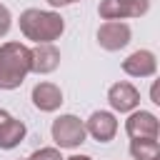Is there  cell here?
Segmentation results:
<instances>
[{
    "label": "cell",
    "instance_id": "2",
    "mask_svg": "<svg viewBox=\"0 0 160 160\" xmlns=\"http://www.w3.org/2000/svg\"><path fill=\"white\" fill-rule=\"evenodd\" d=\"M30 72V48L22 42L0 45V90H15Z\"/></svg>",
    "mask_w": 160,
    "mask_h": 160
},
{
    "label": "cell",
    "instance_id": "15",
    "mask_svg": "<svg viewBox=\"0 0 160 160\" xmlns=\"http://www.w3.org/2000/svg\"><path fill=\"white\" fill-rule=\"evenodd\" d=\"M10 25H12V18H10V10H8L5 5H0V38H2V35H8V30H10Z\"/></svg>",
    "mask_w": 160,
    "mask_h": 160
},
{
    "label": "cell",
    "instance_id": "12",
    "mask_svg": "<svg viewBox=\"0 0 160 160\" xmlns=\"http://www.w3.org/2000/svg\"><path fill=\"white\" fill-rule=\"evenodd\" d=\"M22 138H25V125H22L20 120H15V118H10V120L0 128V148H2V150L18 148V145L22 142Z\"/></svg>",
    "mask_w": 160,
    "mask_h": 160
},
{
    "label": "cell",
    "instance_id": "19",
    "mask_svg": "<svg viewBox=\"0 0 160 160\" xmlns=\"http://www.w3.org/2000/svg\"><path fill=\"white\" fill-rule=\"evenodd\" d=\"M65 160H92L90 155H70V158H65Z\"/></svg>",
    "mask_w": 160,
    "mask_h": 160
},
{
    "label": "cell",
    "instance_id": "17",
    "mask_svg": "<svg viewBox=\"0 0 160 160\" xmlns=\"http://www.w3.org/2000/svg\"><path fill=\"white\" fill-rule=\"evenodd\" d=\"M10 118H12L10 112H5V110H0V128H2V125H5V122H8Z\"/></svg>",
    "mask_w": 160,
    "mask_h": 160
},
{
    "label": "cell",
    "instance_id": "14",
    "mask_svg": "<svg viewBox=\"0 0 160 160\" xmlns=\"http://www.w3.org/2000/svg\"><path fill=\"white\" fill-rule=\"evenodd\" d=\"M28 160H65V158H62L60 150H55V148H40V150H35Z\"/></svg>",
    "mask_w": 160,
    "mask_h": 160
},
{
    "label": "cell",
    "instance_id": "13",
    "mask_svg": "<svg viewBox=\"0 0 160 160\" xmlns=\"http://www.w3.org/2000/svg\"><path fill=\"white\" fill-rule=\"evenodd\" d=\"M130 155L135 160H160V145L158 140H132Z\"/></svg>",
    "mask_w": 160,
    "mask_h": 160
},
{
    "label": "cell",
    "instance_id": "4",
    "mask_svg": "<svg viewBox=\"0 0 160 160\" xmlns=\"http://www.w3.org/2000/svg\"><path fill=\"white\" fill-rule=\"evenodd\" d=\"M150 10V0H100L98 15L102 20H122V18H140Z\"/></svg>",
    "mask_w": 160,
    "mask_h": 160
},
{
    "label": "cell",
    "instance_id": "11",
    "mask_svg": "<svg viewBox=\"0 0 160 160\" xmlns=\"http://www.w3.org/2000/svg\"><path fill=\"white\" fill-rule=\"evenodd\" d=\"M32 105L42 112H52L62 105V90L52 82H38L32 88Z\"/></svg>",
    "mask_w": 160,
    "mask_h": 160
},
{
    "label": "cell",
    "instance_id": "9",
    "mask_svg": "<svg viewBox=\"0 0 160 160\" xmlns=\"http://www.w3.org/2000/svg\"><path fill=\"white\" fill-rule=\"evenodd\" d=\"M85 130H88L98 142H108V140H112L115 132H118V120H115V115L108 112V110H95V112L90 115Z\"/></svg>",
    "mask_w": 160,
    "mask_h": 160
},
{
    "label": "cell",
    "instance_id": "1",
    "mask_svg": "<svg viewBox=\"0 0 160 160\" xmlns=\"http://www.w3.org/2000/svg\"><path fill=\"white\" fill-rule=\"evenodd\" d=\"M65 20L52 10L28 8L20 12V32L32 42H52L62 35Z\"/></svg>",
    "mask_w": 160,
    "mask_h": 160
},
{
    "label": "cell",
    "instance_id": "6",
    "mask_svg": "<svg viewBox=\"0 0 160 160\" xmlns=\"http://www.w3.org/2000/svg\"><path fill=\"white\" fill-rule=\"evenodd\" d=\"M98 42L102 50H120L130 42V25L120 22V20H108L100 25L98 30Z\"/></svg>",
    "mask_w": 160,
    "mask_h": 160
},
{
    "label": "cell",
    "instance_id": "5",
    "mask_svg": "<svg viewBox=\"0 0 160 160\" xmlns=\"http://www.w3.org/2000/svg\"><path fill=\"white\" fill-rule=\"evenodd\" d=\"M125 132L132 138V140H158V132H160V125H158V118L148 110H138L132 112L128 120H125Z\"/></svg>",
    "mask_w": 160,
    "mask_h": 160
},
{
    "label": "cell",
    "instance_id": "18",
    "mask_svg": "<svg viewBox=\"0 0 160 160\" xmlns=\"http://www.w3.org/2000/svg\"><path fill=\"white\" fill-rule=\"evenodd\" d=\"M150 98H152V102H158V105H160V98H158V85H152V90H150Z\"/></svg>",
    "mask_w": 160,
    "mask_h": 160
},
{
    "label": "cell",
    "instance_id": "16",
    "mask_svg": "<svg viewBox=\"0 0 160 160\" xmlns=\"http://www.w3.org/2000/svg\"><path fill=\"white\" fill-rule=\"evenodd\" d=\"M52 8H62V5H70V2H78V0H48Z\"/></svg>",
    "mask_w": 160,
    "mask_h": 160
},
{
    "label": "cell",
    "instance_id": "8",
    "mask_svg": "<svg viewBox=\"0 0 160 160\" xmlns=\"http://www.w3.org/2000/svg\"><path fill=\"white\" fill-rule=\"evenodd\" d=\"M108 102H110V108L118 110V112H130V110L138 108L140 92H138V88H132L130 82H115V85L108 90Z\"/></svg>",
    "mask_w": 160,
    "mask_h": 160
},
{
    "label": "cell",
    "instance_id": "3",
    "mask_svg": "<svg viewBox=\"0 0 160 160\" xmlns=\"http://www.w3.org/2000/svg\"><path fill=\"white\" fill-rule=\"evenodd\" d=\"M50 132H52L55 145H60V148H78L85 142V135H88L82 120L75 115H60L58 120H52Z\"/></svg>",
    "mask_w": 160,
    "mask_h": 160
},
{
    "label": "cell",
    "instance_id": "7",
    "mask_svg": "<svg viewBox=\"0 0 160 160\" xmlns=\"http://www.w3.org/2000/svg\"><path fill=\"white\" fill-rule=\"evenodd\" d=\"M58 65H60V50L52 42H38L30 50V72L48 75L58 70Z\"/></svg>",
    "mask_w": 160,
    "mask_h": 160
},
{
    "label": "cell",
    "instance_id": "10",
    "mask_svg": "<svg viewBox=\"0 0 160 160\" xmlns=\"http://www.w3.org/2000/svg\"><path fill=\"white\" fill-rule=\"evenodd\" d=\"M122 70L132 78H150L158 70V60L150 50H135L132 55L122 60Z\"/></svg>",
    "mask_w": 160,
    "mask_h": 160
}]
</instances>
